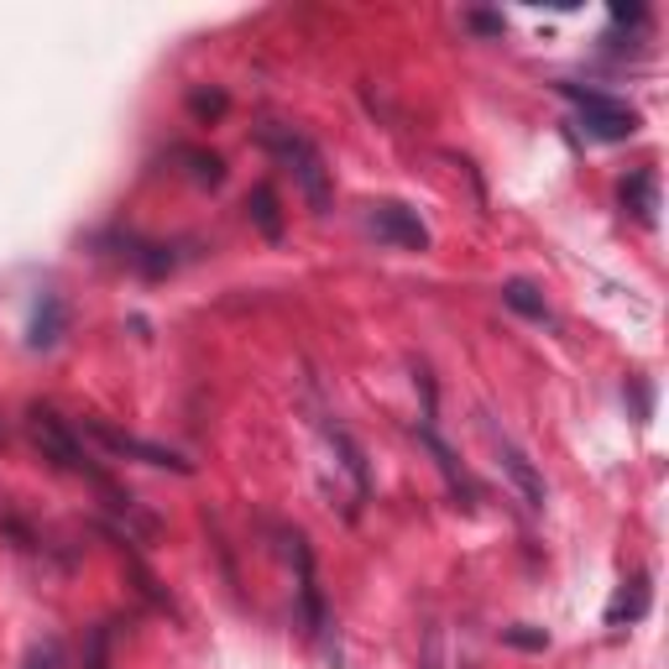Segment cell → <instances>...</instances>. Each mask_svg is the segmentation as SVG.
Listing matches in <instances>:
<instances>
[{"mask_svg": "<svg viewBox=\"0 0 669 669\" xmlns=\"http://www.w3.org/2000/svg\"><path fill=\"white\" fill-rule=\"evenodd\" d=\"M246 215L257 220V231H262L267 240L283 236V210H278V193H272V184H257V189L246 193Z\"/></svg>", "mask_w": 669, "mask_h": 669, "instance_id": "obj_13", "label": "cell"}, {"mask_svg": "<svg viewBox=\"0 0 669 669\" xmlns=\"http://www.w3.org/2000/svg\"><path fill=\"white\" fill-rule=\"evenodd\" d=\"M502 644H513V648H550V633L544 627H502Z\"/></svg>", "mask_w": 669, "mask_h": 669, "instance_id": "obj_16", "label": "cell"}, {"mask_svg": "<svg viewBox=\"0 0 669 669\" xmlns=\"http://www.w3.org/2000/svg\"><path fill=\"white\" fill-rule=\"evenodd\" d=\"M622 210L633 220H644V225H654V210H659V178H654V167H638L633 178H622Z\"/></svg>", "mask_w": 669, "mask_h": 669, "instance_id": "obj_9", "label": "cell"}, {"mask_svg": "<svg viewBox=\"0 0 669 669\" xmlns=\"http://www.w3.org/2000/svg\"><path fill=\"white\" fill-rule=\"evenodd\" d=\"M110 622H99V627H90V644H84V669H110Z\"/></svg>", "mask_w": 669, "mask_h": 669, "instance_id": "obj_15", "label": "cell"}, {"mask_svg": "<svg viewBox=\"0 0 669 669\" xmlns=\"http://www.w3.org/2000/svg\"><path fill=\"white\" fill-rule=\"evenodd\" d=\"M502 304H507L513 314H524V319H533V325H554L544 293L528 283V278H507V283H502Z\"/></svg>", "mask_w": 669, "mask_h": 669, "instance_id": "obj_10", "label": "cell"}, {"mask_svg": "<svg viewBox=\"0 0 669 669\" xmlns=\"http://www.w3.org/2000/svg\"><path fill=\"white\" fill-rule=\"evenodd\" d=\"M419 439H424V445H430L434 466H439V471H445V481H450V492H455V497H477V486H471V477H466V471H460V460H455V450H450V445H445V439H439V434L430 430V424H424V430H419Z\"/></svg>", "mask_w": 669, "mask_h": 669, "instance_id": "obj_12", "label": "cell"}, {"mask_svg": "<svg viewBox=\"0 0 669 669\" xmlns=\"http://www.w3.org/2000/svg\"><path fill=\"white\" fill-rule=\"evenodd\" d=\"M497 450H502V471H507V477H513V486L524 492L528 513H544V497H550V492H544V477L533 471V460H528L518 445H507V439H502Z\"/></svg>", "mask_w": 669, "mask_h": 669, "instance_id": "obj_6", "label": "cell"}, {"mask_svg": "<svg viewBox=\"0 0 669 669\" xmlns=\"http://www.w3.org/2000/svg\"><path fill=\"white\" fill-rule=\"evenodd\" d=\"M26 434H32V445L43 450V460L63 466V471H73V477H90L95 486L110 492V477L95 466V455L79 445V434L69 430V419H58V413L43 408V403H32L26 408ZM110 497H116V507H131V497H120V492H110Z\"/></svg>", "mask_w": 669, "mask_h": 669, "instance_id": "obj_1", "label": "cell"}, {"mask_svg": "<svg viewBox=\"0 0 669 669\" xmlns=\"http://www.w3.org/2000/svg\"><path fill=\"white\" fill-rule=\"evenodd\" d=\"M325 434H330V445L340 450V466H345V477L356 481V502H366V497H372V477H366V455H361V445L345 430H340V424H325Z\"/></svg>", "mask_w": 669, "mask_h": 669, "instance_id": "obj_11", "label": "cell"}, {"mask_svg": "<svg viewBox=\"0 0 669 669\" xmlns=\"http://www.w3.org/2000/svg\"><path fill=\"white\" fill-rule=\"evenodd\" d=\"M22 669H63V654H58V644H32V654H26Z\"/></svg>", "mask_w": 669, "mask_h": 669, "instance_id": "obj_17", "label": "cell"}, {"mask_svg": "<svg viewBox=\"0 0 669 669\" xmlns=\"http://www.w3.org/2000/svg\"><path fill=\"white\" fill-rule=\"evenodd\" d=\"M466 22H471V32H486V37H497L502 32V16H492V11H471Z\"/></svg>", "mask_w": 669, "mask_h": 669, "instance_id": "obj_19", "label": "cell"}, {"mask_svg": "<svg viewBox=\"0 0 669 669\" xmlns=\"http://www.w3.org/2000/svg\"><path fill=\"white\" fill-rule=\"evenodd\" d=\"M366 225H372V236L387 240V246H398V251H430V225L419 220V210H408L398 199L372 204V210H366Z\"/></svg>", "mask_w": 669, "mask_h": 669, "instance_id": "obj_4", "label": "cell"}, {"mask_svg": "<svg viewBox=\"0 0 669 669\" xmlns=\"http://www.w3.org/2000/svg\"><path fill=\"white\" fill-rule=\"evenodd\" d=\"M173 157H178V163H189L193 184H210V189H215V184H225V163H220L215 152H199V146H173Z\"/></svg>", "mask_w": 669, "mask_h": 669, "instance_id": "obj_14", "label": "cell"}, {"mask_svg": "<svg viewBox=\"0 0 669 669\" xmlns=\"http://www.w3.org/2000/svg\"><path fill=\"white\" fill-rule=\"evenodd\" d=\"M69 330V309H63V298L58 293H43V304L32 309V330H26V345L32 351H52L58 340Z\"/></svg>", "mask_w": 669, "mask_h": 669, "instance_id": "obj_7", "label": "cell"}, {"mask_svg": "<svg viewBox=\"0 0 669 669\" xmlns=\"http://www.w3.org/2000/svg\"><path fill=\"white\" fill-rule=\"evenodd\" d=\"M257 142L298 178V189H304L314 215H325V210H330V167H325V152H319L304 131H293V126H262Z\"/></svg>", "mask_w": 669, "mask_h": 669, "instance_id": "obj_2", "label": "cell"}, {"mask_svg": "<svg viewBox=\"0 0 669 669\" xmlns=\"http://www.w3.org/2000/svg\"><path fill=\"white\" fill-rule=\"evenodd\" d=\"M189 110L193 116H220V110H225V95H220V90H210V95H204V90H193Z\"/></svg>", "mask_w": 669, "mask_h": 669, "instance_id": "obj_18", "label": "cell"}, {"mask_svg": "<svg viewBox=\"0 0 669 669\" xmlns=\"http://www.w3.org/2000/svg\"><path fill=\"white\" fill-rule=\"evenodd\" d=\"M84 434H95L110 455H131V460H142V466H163V471H178V477H193V460L163 450V445H146V439L116 430V424H105V419H84Z\"/></svg>", "mask_w": 669, "mask_h": 669, "instance_id": "obj_5", "label": "cell"}, {"mask_svg": "<svg viewBox=\"0 0 669 669\" xmlns=\"http://www.w3.org/2000/svg\"><path fill=\"white\" fill-rule=\"evenodd\" d=\"M638 618H648V575L644 571L618 586V597L607 607V627H633Z\"/></svg>", "mask_w": 669, "mask_h": 669, "instance_id": "obj_8", "label": "cell"}, {"mask_svg": "<svg viewBox=\"0 0 669 669\" xmlns=\"http://www.w3.org/2000/svg\"><path fill=\"white\" fill-rule=\"evenodd\" d=\"M419 669H439V633H430V648H424V659H419Z\"/></svg>", "mask_w": 669, "mask_h": 669, "instance_id": "obj_21", "label": "cell"}, {"mask_svg": "<svg viewBox=\"0 0 669 669\" xmlns=\"http://www.w3.org/2000/svg\"><path fill=\"white\" fill-rule=\"evenodd\" d=\"M554 90L571 99L575 110H580L586 137H597V142H627V137L638 131V110H633L627 99L601 95V90H586V84H571V79H560Z\"/></svg>", "mask_w": 669, "mask_h": 669, "instance_id": "obj_3", "label": "cell"}, {"mask_svg": "<svg viewBox=\"0 0 669 669\" xmlns=\"http://www.w3.org/2000/svg\"><path fill=\"white\" fill-rule=\"evenodd\" d=\"M644 16H648L644 5H612V22H618V26H627V22L638 26V22H644Z\"/></svg>", "mask_w": 669, "mask_h": 669, "instance_id": "obj_20", "label": "cell"}]
</instances>
